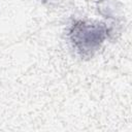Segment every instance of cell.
I'll return each mask as SVG.
<instances>
[{
    "mask_svg": "<svg viewBox=\"0 0 132 132\" xmlns=\"http://www.w3.org/2000/svg\"><path fill=\"white\" fill-rule=\"evenodd\" d=\"M108 33L109 29L105 24L76 21L70 27L69 38L81 57L90 58L101 47Z\"/></svg>",
    "mask_w": 132,
    "mask_h": 132,
    "instance_id": "1",
    "label": "cell"
}]
</instances>
